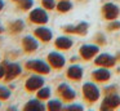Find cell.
Instances as JSON below:
<instances>
[{
    "label": "cell",
    "instance_id": "d4e9b609",
    "mask_svg": "<svg viewBox=\"0 0 120 111\" xmlns=\"http://www.w3.org/2000/svg\"><path fill=\"white\" fill-rule=\"evenodd\" d=\"M75 27H76V34H80V35H84V34L86 32V30H88V25H86L85 22L79 23V25L75 26Z\"/></svg>",
    "mask_w": 120,
    "mask_h": 111
},
{
    "label": "cell",
    "instance_id": "484cf974",
    "mask_svg": "<svg viewBox=\"0 0 120 111\" xmlns=\"http://www.w3.org/2000/svg\"><path fill=\"white\" fill-rule=\"evenodd\" d=\"M117 28H120V22L119 21H114V22H111L109 25V30H117Z\"/></svg>",
    "mask_w": 120,
    "mask_h": 111
},
{
    "label": "cell",
    "instance_id": "2e32d148",
    "mask_svg": "<svg viewBox=\"0 0 120 111\" xmlns=\"http://www.w3.org/2000/svg\"><path fill=\"white\" fill-rule=\"evenodd\" d=\"M23 28H25V22L22 19H16L13 22H11L8 26V30L11 34H19L23 31Z\"/></svg>",
    "mask_w": 120,
    "mask_h": 111
},
{
    "label": "cell",
    "instance_id": "9c48e42d",
    "mask_svg": "<svg viewBox=\"0 0 120 111\" xmlns=\"http://www.w3.org/2000/svg\"><path fill=\"white\" fill-rule=\"evenodd\" d=\"M116 62V58L111 54H99L98 57L96 58L94 63L98 65V66H103V67H111L115 65Z\"/></svg>",
    "mask_w": 120,
    "mask_h": 111
},
{
    "label": "cell",
    "instance_id": "9a60e30c",
    "mask_svg": "<svg viewBox=\"0 0 120 111\" xmlns=\"http://www.w3.org/2000/svg\"><path fill=\"white\" fill-rule=\"evenodd\" d=\"M67 76L70 77V79H72V80L81 79V76H83V69H81L80 66H76V65L70 66L68 70H67Z\"/></svg>",
    "mask_w": 120,
    "mask_h": 111
},
{
    "label": "cell",
    "instance_id": "ffe728a7",
    "mask_svg": "<svg viewBox=\"0 0 120 111\" xmlns=\"http://www.w3.org/2000/svg\"><path fill=\"white\" fill-rule=\"evenodd\" d=\"M56 8L58 9V12L65 13V12H68V10L72 8V4H71L68 0H61V1L58 3L57 5H56Z\"/></svg>",
    "mask_w": 120,
    "mask_h": 111
},
{
    "label": "cell",
    "instance_id": "6da1fadb",
    "mask_svg": "<svg viewBox=\"0 0 120 111\" xmlns=\"http://www.w3.org/2000/svg\"><path fill=\"white\" fill-rule=\"evenodd\" d=\"M27 70L35 72V74H40V75H47L50 72V65H48L47 62L41 61V59H31L27 61L25 65Z\"/></svg>",
    "mask_w": 120,
    "mask_h": 111
},
{
    "label": "cell",
    "instance_id": "d6a6232c",
    "mask_svg": "<svg viewBox=\"0 0 120 111\" xmlns=\"http://www.w3.org/2000/svg\"><path fill=\"white\" fill-rule=\"evenodd\" d=\"M12 1H14V3H18V1H19V0H12Z\"/></svg>",
    "mask_w": 120,
    "mask_h": 111
},
{
    "label": "cell",
    "instance_id": "d6986e66",
    "mask_svg": "<svg viewBox=\"0 0 120 111\" xmlns=\"http://www.w3.org/2000/svg\"><path fill=\"white\" fill-rule=\"evenodd\" d=\"M50 97V88L49 87H41L36 92V98H39L40 101H45Z\"/></svg>",
    "mask_w": 120,
    "mask_h": 111
},
{
    "label": "cell",
    "instance_id": "4316f807",
    "mask_svg": "<svg viewBox=\"0 0 120 111\" xmlns=\"http://www.w3.org/2000/svg\"><path fill=\"white\" fill-rule=\"evenodd\" d=\"M67 110H79V111H81L83 110V106H80V105H70V106H67Z\"/></svg>",
    "mask_w": 120,
    "mask_h": 111
},
{
    "label": "cell",
    "instance_id": "f546056e",
    "mask_svg": "<svg viewBox=\"0 0 120 111\" xmlns=\"http://www.w3.org/2000/svg\"><path fill=\"white\" fill-rule=\"evenodd\" d=\"M114 89H116V87H107V88H106V89H105V90H106V93H107V94H109L110 92H114Z\"/></svg>",
    "mask_w": 120,
    "mask_h": 111
},
{
    "label": "cell",
    "instance_id": "8fae6325",
    "mask_svg": "<svg viewBox=\"0 0 120 111\" xmlns=\"http://www.w3.org/2000/svg\"><path fill=\"white\" fill-rule=\"evenodd\" d=\"M120 105V97L116 94H110L105 98L103 103H102L101 108L102 110H110V108H115Z\"/></svg>",
    "mask_w": 120,
    "mask_h": 111
},
{
    "label": "cell",
    "instance_id": "ac0fdd59",
    "mask_svg": "<svg viewBox=\"0 0 120 111\" xmlns=\"http://www.w3.org/2000/svg\"><path fill=\"white\" fill-rule=\"evenodd\" d=\"M23 108L25 110H45V106L41 103L39 98H36V100H30L23 106Z\"/></svg>",
    "mask_w": 120,
    "mask_h": 111
},
{
    "label": "cell",
    "instance_id": "52a82bcc",
    "mask_svg": "<svg viewBox=\"0 0 120 111\" xmlns=\"http://www.w3.org/2000/svg\"><path fill=\"white\" fill-rule=\"evenodd\" d=\"M22 48L26 53H34L38 48H39V43L35 38L27 35L22 39Z\"/></svg>",
    "mask_w": 120,
    "mask_h": 111
},
{
    "label": "cell",
    "instance_id": "5bb4252c",
    "mask_svg": "<svg viewBox=\"0 0 120 111\" xmlns=\"http://www.w3.org/2000/svg\"><path fill=\"white\" fill-rule=\"evenodd\" d=\"M54 45L57 49H63V50H66V49L72 46V40H71L70 38H66V36H60V38L56 39Z\"/></svg>",
    "mask_w": 120,
    "mask_h": 111
},
{
    "label": "cell",
    "instance_id": "44dd1931",
    "mask_svg": "<svg viewBox=\"0 0 120 111\" xmlns=\"http://www.w3.org/2000/svg\"><path fill=\"white\" fill-rule=\"evenodd\" d=\"M47 108L49 111H58V110L62 108V103H61V101H58V100H52V101L48 102Z\"/></svg>",
    "mask_w": 120,
    "mask_h": 111
},
{
    "label": "cell",
    "instance_id": "836d02e7",
    "mask_svg": "<svg viewBox=\"0 0 120 111\" xmlns=\"http://www.w3.org/2000/svg\"><path fill=\"white\" fill-rule=\"evenodd\" d=\"M119 57H120V53H119Z\"/></svg>",
    "mask_w": 120,
    "mask_h": 111
},
{
    "label": "cell",
    "instance_id": "e0dca14e",
    "mask_svg": "<svg viewBox=\"0 0 120 111\" xmlns=\"http://www.w3.org/2000/svg\"><path fill=\"white\" fill-rule=\"evenodd\" d=\"M110 76H111L110 71L106 70V69H103V67L96 70V71L93 72V77L97 80V81H107V80L110 79Z\"/></svg>",
    "mask_w": 120,
    "mask_h": 111
},
{
    "label": "cell",
    "instance_id": "1f68e13d",
    "mask_svg": "<svg viewBox=\"0 0 120 111\" xmlns=\"http://www.w3.org/2000/svg\"><path fill=\"white\" fill-rule=\"evenodd\" d=\"M3 31H4V27H3V26H1V23H0V34L3 32Z\"/></svg>",
    "mask_w": 120,
    "mask_h": 111
},
{
    "label": "cell",
    "instance_id": "3957f363",
    "mask_svg": "<svg viewBox=\"0 0 120 111\" xmlns=\"http://www.w3.org/2000/svg\"><path fill=\"white\" fill-rule=\"evenodd\" d=\"M29 19H30V22L35 23V25H45L49 21V17H48V13L45 12V9L35 8V9H32L30 12Z\"/></svg>",
    "mask_w": 120,
    "mask_h": 111
},
{
    "label": "cell",
    "instance_id": "8992f818",
    "mask_svg": "<svg viewBox=\"0 0 120 111\" xmlns=\"http://www.w3.org/2000/svg\"><path fill=\"white\" fill-rule=\"evenodd\" d=\"M47 59H48V63L52 67H54V69H62V67L65 66V62H66L65 57L61 53H58V52H52V53H49Z\"/></svg>",
    "mask_w": 120,
    "mask_h": 111
},
{
    "label": "cell",
    "instance_id": "7a4b0ae2",
    "mask_svg": "<svg viewBox=\"0 0 120 111\" xmlns=\"http://www.w3.org/2000/svg\"><path fill=\"white\" fill-rule=\"evenodd\" d=\"M44 77L41 76L40 74H35V75H31L29 79L26 80L25 83V89L27 92L32 93V92H38L41 87H44Z\"/></svg>",
    "mask_w": 120,
    "mask_h": 111
},
{
    "label": "cell",
    "instance_id": "7c38bea8",
    "mask_svg": "<svg viewBox=\"0 0 120 111\" xmlns=\"http://www.w3.org/2000/svg\"><path fill=\"white\" fill-rule=\"evenodd\" d=\"M99 48L97 45H92V44H85L80 48V54L84 59H89L92 57H94L98 53Z\"/></svg>",
    "mask_w": 120,
    "mask_h": 111
},
{
    "label": "cell",
    "instance_id": "cb8c5ba5",
    "mask_svg": "<svg viewBox=\"0 0 120 111\" xmlns=\"http://www.w3.org/2000/svg\"><path fill=\"white\" fill-rule=\"evenodd\" d=\"M41 5H43V8L47 9V10H52L56 8L54 0H41Z\"/></svg>",
    "mask_w": 120,
    "mask_h": 111
},
{
    "label": "cell",
    "instance_id": "4dcf8cb0",
    "mask_svg": "<svg viewBox=\"0 0 120 111\" xmlns=\"http://www.w3.org/2000/svg\"><path fill=\"white\" fill-rule=\"evenodd\" d=\"M3 8H4V1L3 0H0V12L3 10Z\"/></svg>",
    "mask_w": 120,
    "mask_h": 111
},
{
    "label": "cell",
    "instance_id": "f1b7e54d",
    "mask_svg": "<svg viewBox=\"0 0 120 111\" xmlns=\"http://www.w3.org/2000/svg\"><path fill=\"white\" fill-rule=\"evenodd\" d=\"M4 76H5V66L1 63L0 65V79H3Z\"/></svg>",
    "mask_w": 120,
    "mask_h": 111
},
{
    "label": "cell",
    "instance_id": "5b68a950",
    "mask_svg": "<svg viewBox=\"0 0 120 111\" xmlns=\"http://www.w3.org/2000/svg\"><path fill=\"white\" fill-rule=\"evenodd\" d=\"M21 72H22V69L18 63H8L5 66V76H4V80L5 81H12L17 76H19Z\"/></svg>",
    "mask_w": 120,
    "mask_h": 111
},
{
    "label": "cell",
    "instance_id": "277c9868",
    "mask_svg": "<svg viewBox=\"0 0 120 111\" xmlns=\"http://www.w3.org/2000/svg\"><path fill=\"white\" fill-rule=\"evenodd\" d=\"M83 93H84V97L90 102H94L99 98V90L93 83H85L83 85Z\"/></svg>",
    "mask_w": 120,
    "mask_h": 111
},
{
    "label": "cell",
    "instance_id": "7402d4cb",
    "mask_svg": "<svg viewBox=\"0 0 120 111\" xmlns=\"http://www.w3.org/2000/svg\"><path fill=\"white\" fill-rule=\"evenodd\" d=\"M18 8L22 10H29L32 8V5H34V0H19L18 3Z\"/></svg>",
    "mask_w": 120,
    "mask_h": 111
},
{
    "label": "cell",
    "instance_id": "83f0119b",
    "mask_svg": "<svg viewBox=\"0 0 120 111\" xmlns=\"http://www.w3.org/2000/svg\"><path fill=\"white\" fill-rule=\"evenodd\" d=\"M63 30H65L66 32H76V27H75V26H65Z\"/></svg>",
    "mask_w": 120,
    "mask_h": 111
},
{
    "label": "cell",
    "instance_id": "4fadbf2b",
    "mask_svg": "<svg viewBox=\"0 0 120 111\" xmlns=\"http://www.w3.org/2000/svg\"><path fill=\"white\" fill-rule=\"evenodd\" d=\"M57 92L62 96V98L65 101H72L75 98V90H72V88H70L67 84H61L57 88Z\"/></svg>",
    "mask_w": 120,
    "mask_h": 111
},
{
    "label": "cell",
    "instance_id": "30bf717a",
    "mask_svg": "<svg viewBox=\"0 0 120 111\" xmlns=\"http://www.w3.org/2000/svg\"><path fill=\"white\" fill-rule=\"evenodd\" d=\"M103 15L106 19H115L119 15V8L112 3H107L103 5Z\"/></svg>",
    "mask_w": 120,
    "mask_h": 111
},
{
    "label": "cell",
    "instance_id": "603a6c76",
    "mask_svg": "<svg viewBox=\"0 0 120 111\" xmlns=\"http://www.w3.org/2000/svg\"><path fill=\"white\" fill-rule=\"evenodd\" d=\"M11 97V90L4 85H0V101H5Z\"/></svg>",
    "mask_w": 120,
    "mask_h": 111
},
{
    "label": "cell",
    "instance_id": "ba28073f",
    "mask_svg": "<svg viewBox=\"0 0 120 111\" xmlns=\"http://www.w3.org/2000/svg\"><path fill=\"white\" fill-rule=\"evenodd\" d=\"M34 35L36 36L38 39H40L41 41H44V43L50 41V39L53 38V32L48 27H44V26L35 28V30H34Z\"/></svg>",
    "mask_w": 120,
    "mask_h": 111
}]
</instances>
